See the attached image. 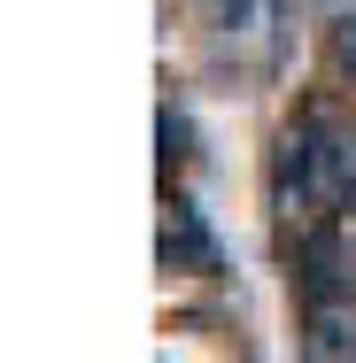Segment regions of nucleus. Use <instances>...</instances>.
Wrapping results in <instances>:
<instances>
[{"label": "nucleus", "instance_id": "f257e3e1", "mask_svg": "<svg viewBox=\"0 0 356 363\" xmlns=\"http://www.w3.org/2000/svg\"><path fill=\"white\" fill-rule=\"evenodd\" d=\"M349 201H356V124H341L333 108H302L271 147V209L318 232Z\"/></svg>", "mask_w": 356, "mask_h": 363}, {"label": "nucleus", "instance_id": "f03ea898", "mask_svg": "<svg viewBox=\"0 0 356 363\" xmlns=\"http://www.w3.org/2000/svg\"><path fill=\"white\" fill-rule=\"evenodd\" d=\"M163 263H171V271H202V279L225 271V247H217L210 217H202L186 194H171V217H163Z\"/></svg>", "mask_w": 356, "mask_h": 363}, {"label": "nucleus", "instance_id": "7ed1b4c3", "mask_svg": "<svg viewBox=\"0 0 356 363\" xmlns=\"http://www.w3.org/2000/svg\"><path fill=\"white\" fill-rule=\"evenodd\" d=\"M155 132H163V178H171V170L186 162V140H194V132H186V108H171V101H163V116H155Z\"/></svg>", "mask_w": 356, "mask_h": 363}, {"label": "nucleus", "instance_id": "20e7f679", "mask_svg": "<svg viewBox=\"0 0 356 363\" xmlns=\"http://www.w3.org/2000/svg\"><path fill=\"white\" fill-rule=\"evenodd\" d=\"M333 70H356V16L333 23Z\"/></svg>", "mask_w": 356, "mask_h": 363}]
</instances>
